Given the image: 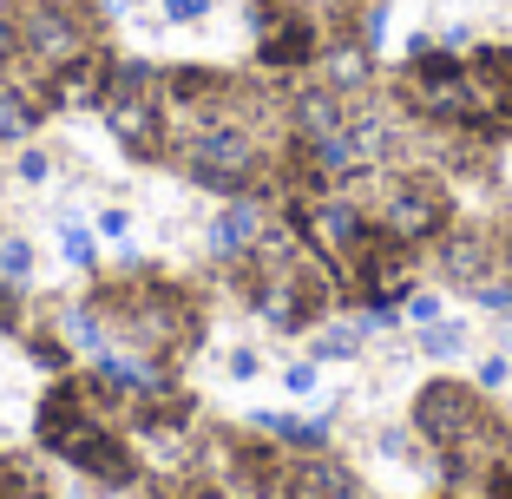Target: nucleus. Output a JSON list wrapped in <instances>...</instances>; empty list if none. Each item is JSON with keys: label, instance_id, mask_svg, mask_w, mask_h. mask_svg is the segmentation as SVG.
I'll return each mask as SVG.
<instances>
[{"label": "nucleus", "instance_id": "b1692460", "mask_svg": "<svg viewBox=\"0 0 512 499\" xmlns=\"http://www.w3.org/2000/svg\"><path fill=\"white\" fill-rule=\"evenodd\" d=\"M283 381H289V394H302V401H309V394H316V362H309V368L296 362V368H289Z\"/></svg>", "mask_w": 512, "mask_h": 499}, {"label": "nucleus", "instance_id": "1a4fd4ad", "mask_svg": "<svg viewBox=\"0 0 512 499\" xmlns=\"http://www.w3.org/2000/svg\"><path fill=\"white\" fill-rule=\"evenodd\" d=\"M256 243H263V204L256 197H237L224 217H217L211 230H204V250H211L217 263H230V257H250Z\"/></svg>", "mask_w": 512, "mask_h": 499}, {"label": "nucleus", "instance_id": "f8f14e48", "mask_svg": "<svg viewBox=\"0 0 512 499\" xmlns=\"http://www.w3.org/2000/svg\"><path fill=\"white\" fill-rule=\"evenodd\" d=\"M486 263H493V243H486L480 230H460V237H447V250H440V270H447L453 283H486Z\"/></svg>", "mask_w": 512, "mask_h": 499}, {"label": "nucleus", "instance_id": "6e6552de", "mask_svg": "<svg viewBox=\"0 0 512 499\" xmlns=\"http://www.w3.org/2000/svg\"><path fill=\"white\" fill-rule=\"evenodd\" d=\"M368 243H375V230H368V211L355 197H316V204H309V250H316L335 276H355Z\"/></svg>", "mask_w": 512, "mask_h": 499}, {"label": "nucleus", "instance_id": "5701e85b", "mask_svg": "<svg viewBox=\"0 0 512 499\" xmlns=\"http://www.w3.org/2000/svg\"><path fill=\"white\" fill-rule=\"evenodd\" d=\"M33 362L40 368H66V348L53 342V335H40V342H33Z\"/></svg>", "mask_w": 512, "mask_h": 499}, {"label": "nucleus", "instance_id": "a878e982", "mask_svg": "<svg viewBox=\"0 0 512 499\" xmlns=\"http://www.w3.org/2000/svg\"><path fill=\"white\" fill-rule=\"evenodd\" d=\"M480 388H506V355H493V362H480Z\"/></svg>", "mask_w": 512, "mask_h": 499}, {"label": "nucleus", "instance_id": "39448f33", "mask_svg": "<svg viewBox=\"0 0 512 499\" xmlns=\"http://www.w3.org/2000/svg\"><path fill=\"white\" fill-rule=\"evenodd\" d=\"M375 224H381V237L421 250V243L447 237L453 197L440 191V178H388V184H381V197H375Z\"/></svg>", "mask_w": 512, "mask_h": 499}, {"label": "nucleus", "instance_id": "423d86ee", "mask_svg": "<svg viewBox=\"0 0 512 499\" xmlns=\"http://www.w3.org/2000/svg\"><path fill=\"white\" fill-rule=\"evenodd\" d=\"M99 119H106V132L119 138L125 152H138V158L165 152V106H158V79H151L145 66H119V73H112Z\"/></svg>", "mask_w": 512, "mask_h": 499}, {"label": "nucleus", "instance_id": "20e7f679", "mask_svg": "<svg viewBox=\"0 0 512 499\" xmlns=\"http://www.w3.org/2000/svg\"><path fill=\"white\" fill-rule=\"evenodd\" d=\"M112 316H119V342L145 348V355H184L197 335V309L171 289L145 283V289H119L112 296Z\"/></svg>", "mask_w": 512, "mask_h": 499}, {"label": "nucleus", "instance_id": "6ab92c4d", "mask_svg": "<svg viewBox=\"0 0 512 499\" xmlns=\"http://www.w3.org/2000/svg\"><path fill=\"white\" fill-rule=\"evenodd\" d=\"M0 270H7V276H27L33 270V250L20 237H0Z\"/></svg>", "mask_w": 512, "mask_h": 499}, {"label": "nucleus", "instance_id": "7ed1b4c3", "mask_svg": "<svg viewBox=\"0 0 512 499\" xmlns=\"http://www.w3.org/2000/svg\"><path fill=\"white\" fill-rule=\"evenodd\" d=\"M178 165L184 178H197L204 191H243V184L256 178V165H263V145H256V132L243 119H204L197 132L178 138Z\"/></svg>", "mask_w": 512, "mask_h": 499}, {"label": "nucleus", "instance_id": "dca6fc26", "mask_svg": "<svg viewBox=\"0 0 512 499\" xmlns=\"http://www.w3.org/2000/svg\"><path fill=\"white\" fill-rule=\"evenodd\" d=\"M60 257L73 263V270H92V263H99V250H92V230H86V224H66V230H60Z\"/></svg>", "mask_w": 512, "mask_h": 499}, {"label": "nucleus", "instance_id": "2eb2a0df", "mask_svg": "<svg viewBox=\"0 0 512 499\" xmlns=\"http://www.w3.org/2000/svg\"><path fill=\"white\" fill-rule=\"evenodd\" d=\"M460 348H467V329H460V322H427L421 329V355H434V362H447Z\"/></svg>", "mask_w": 512, "mask_h": 499}, {"label": "nucleus", "instance_id": "9b49d317", "mask_svg": "<svg viewBox=\"0 0 512 499\" xmlns=\"http://www.w3.org/2000/svg\"><path fill=\"white\" fill-rule=\"evenodd\" d=\"M289 119H296L302 145H322V138H335V132L348 125V106H342V92H329V86H309V92H296V106H289Z\"/></svg>", "mask_w": 512, "mask_h": 499}, {"label": "nucleus", "instance_id": "aec40b11", "mask_svg": "<svg viewBox=\"0 0 512 499\" xmlns=\"http://www.w3.org/2000/svg\"><path fill=\"white\" fill-rule=\"evenodd\" d=\"M204 14H211V0H165V20H178V27H191Z\"/></svg>", "mask_w": 512, "mask_h": 499}, {"label": "nucleus", "instance_id": "a211bd4d", "mask_svg": "<svg viewBox=\"0 0 512 499\" xmlns=\"http://www.w3.org/2000/svg\"><path fill=\"white\" fill-rule=\"evenodd\" d=\"M473 296H480L486 309H499V316H512V283H506V276H486V283H473Z\"/></svg>", "mask_w": 512, "mask_h": 499}, {"label": "nucleus", "instance_id": "f257e3e1", "mask_svg": "<svg viewBox=\"0 0 512 499\" xmlns=\"http://www.w3.org/2000/svg\"><path fill=\"white\" fill-rule=\"evenodd\" d=\"M40 440H46L60 460H73L79 473H92V480H106V486H132V480H138L132 454H125L119 434L99 421V408L86 401V388H79V381H60V388L46 394V408H40Z\"/></svg>", "mask_w": 512, "mask_h": 499}, {"label": "nucleus", "instance_id": "412c9836", "mask_svg": "<svg viewBox=\"0 0 512 499\" xmlns=\"http://www.w3.org/2000/svg\"><path fill=\"white\" fill-rule=\"evenodd\" d=\"M407 322H414V329L440 322V303H434V296H407Z\"/></svg>", "mask_w": 512, "mask_h": 499}, {"label": "nucleus", "instance_id": "4468645a", "mask_svg": "<svg viewBox=\"0 0 512 499\" xmlns=\"http://www.w3.org/2000/svg\"><path fill=\"white\" fill-rule=\"evenodd\" d=\"M33 125H40V106H33L14 79H0V145H20Z\"/></svg>", "mask_w": 512, "mask_h": 499}, {"label": "nucleus", "instance_id": "cd10ccee", "mask_svg": "<svg viewBox=\"0 0 512 499\" xmlns=\"http://www.w3.org/2000/svg\"><path fill=\"white\" fill-rule=\"evenodd\" d=\"M0 499H7V460H0Z\"/></svg>", "mask_w": 512, "mask_h": 499}, {"label": "nucleus", "instance_id": "ddd939ff", "mask_svg": "<svg viewBox=\"0 0 512 499\" xmlns=\"http://www.w3.org/2000/svg\"><path fill=\"white\" fill-rule=\"evenodd\" d=\"M322 86L329 92H362L368 86V46L362 40H342V46H329V53H322Z\"/></svg>", "mask_w": 512, "mask_h": 499}, {"label": "nucleus", "instance_id": "4be33fe9", "mask_svg": "<svg viewBox=\"0 0 512 499\" xmlns=\"http://www.w3.org/2000/svg\"><path fill=\"white\" fill-rule=\"evenodd\" d=\"M20 178H27V184H46V178H53V158H46V152H27V158H20Z\"/></svg>", "mask_w": 512, "mask_h": 499}, {"label": "nucleus", "instance_id": "0eeeda50", "mask_svg": "<svg viewBox=\"0 0 512 499\" xmlns=\"http://www.w3.org/2000/svg\"><path fill=\"white\" fill-rule=\"evenodd\" d=\"M14 40L27 60H40L46 73H60V66L86 60L92 53V27L66 7V0H20L14 7Z\"/></svg>", "mask_w": 512, "mask_h": 499}, {"label": "nucleus", "instance_id": "f03ea898", "mask_svg": "<svg viewBox=\"0 0 512 499\" xmlns=\"http://www.w3.org/2000/svg\"><path fill=\"white\" fill-rule=\"evenodd\" d=\"M414 434L427 447H440L447 460H473L486 447H499V421L480 408V394L460 388V381H427L421 401H414Z\"/></svg>", "mask_w": 512, "mask_h": 499}, {"label": "nucleus", "instance_id": "bb28decb", "mask_svg": "<svg viewBox=\"0 0 512 499\" xmlns=\"http://www.w3.org/2000/svg\"><path fill=\"white\" fill-rule=\"evenodd\" d=\"M493 499H512V467H499V473H493Z\"/></svg>", "mask_w": 512, "mask_h": 499}, {"label": "nucleus", "instance_id": "c756f323", "mask_svg": "<svg viewBox=\"0 0 512 499\" xmlns=\"http://www.w3.org/2000/svg\"><path fill=\"white\" fill-rule=\"evenodd\" d=\"M506 348H512V329H506Z\"/></svg>", "mask_w": 512, "mask_h": 499}, {"label": "nucleus", "instance_id": "393cba45", "mask_svg": "<svg viewBox=\"0 0 512 499\" xmlns=\"http://www.w3.org/2000/svg\"><path fill=\"white\" fill-rule=\"evenodd\" d=\"M256 368H263V362H256V348H237V355H230V375H237V381H250Z\"/></svg>", "mask_w": 512, "mask_h": 499}, {"label": "nucleus", "instance_id": "9d476101", "mask_svg": "<svg viewBox=\"0 0 512 499\" xmlns=\"http://www.w3.org/2000/svg\"><path fill=\"white\" fill-rule=\"evenodd\" d=\"M106 86H112V66H106V53H86V60H73V66H60L53 73V106H106Z\"/></svg>", "mask_w": 512, "mask_h": 499}, {"label": "nucleus", "instance_id": "f3484780", "mask_svg": "<svg viewBox=\"0 0 512 499\" xmlns=\"http://www.w3.org/2000/svg\"><path fill=\"white\" fill-rule=\"evenodd\" d=\"M355 335L362 329H322L316 342H309V355H316V362H348V355H355Z\"/></svg>", "mask_w": 512, "mask_h": 499}, {"label": "nucleus", "instance_id": "c85d7f7f", "mask_svg": "<svg viewBox=\"0 0 512 499\" xmlns=\"http://www.w3.org/2000/svg\"><path fill=\"white\" fill-rule=\"evenodd\" d=\"M506 263H512V237H506Z\"/></svg>", "mask_w": 512, "mask_h": 499}]
</instances>
